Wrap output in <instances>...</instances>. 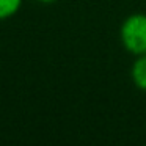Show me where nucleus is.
Returning a JSON list of instances; mask_svg holds the SVG:
<instances>
[{"label": "nucleus", "instance_id": "1", "mask_svg": "<svg viewBox=\"0 0 146 146\" xmlns=\"http://www.w3.org/2000/svg\"><path fill=\"white\" fill-rule=\"evenodd\" d=\"M119 39L124 50L135 55L146 54V14L135 13L123 21L119 29Z\"/></svg>", "mask_w": 146, "mask_h": 146}, {"label": "nucleus", "instance_id": "2", "mask_svg": "<svg viewBox=\"0 0 146 146\" xmlns=\"http://www.w3.org/2000/svg\"><path fill=\"white\" fill-rule=\"evenodd\" d=\"M130 77L133 85L141 91H146V54L138 55L130 68Z\"/></svg>", "mask_w": 146, "mask_h": 146}, {"label": "nucleus", "instance_id": "3", "mask_svg": "<svg viewBox=\"0 0 146 146\" xmlns=\"http://www.w3.org/2000/svg\"><path fill=\"white\" fill-rule=\"evenodd\" d=\"M22 7V0H0V21L14 16Z\"/></svg>", "mask_w": 146, "mask_h": 146}, {"label": "nucleus", "instance_id": "4", "mask_svg": "<svg viewBox=\"0 0 146 146\" xmlns=\"http://www.w3.org/2000/svg\"><path fill=\"white\" fill-rule=\"evenodd\" d=\"M36 2H39V3H54L57 0H36Z\"/></svg>", "mask_w": 146, "mask_h": 146}]
</instances>
